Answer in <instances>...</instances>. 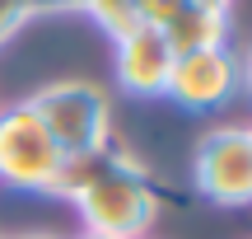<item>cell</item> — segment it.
Segmentation results:
<instances>
[{
    "label": "cell",
    "instance_id": "cell-1",
    "mask_svg": "<svg viewBox=\"0 0 252 239\" xmlns=\"http://www.w3.org/2000/svg\"><path fill=\"white\" fill-rule=\"evenodd\" d=\"M75 216L89 235H108V239H145L159 221L163 193L154 188V178L135 164L131 155L122 159L117 169L98 178L94 188H84L75 197Z\"/></svg>",
    "mask_w": 252,
    "mask_h": 239
},
{
    "label": "cell",
    "instance_id": "cell-2",
    "mask_svg": "<svg viewBox=\"0 0 252 239\" xmlns=\"http://www.w3.org/2000/svg\"><path fill=\"white\" fill-rule=\"evenodd\" d=\"M24 103L42 118L61 155H80L112 141V94L94 80H52Z\"/></svg>",
    "mask_w": 252,
    "mask_h": 239
},
{
    "label": "cell",
    "instance_id": "cell-3",
    "mask_svg": "<svg viewBox=\"0 0 252 239\" xmlns=\"http://www.w3.org/2000/svg\"><path fill=\"white\" fill-rule=\"evenodd\" d=\"M191 188L215 206H252V127L220 122L196 141Z\"/></svg>",
    "mask_w": 252,
    "mask_h": 239
},
{
    "label": "cell",
    "instance_id": "cell-4",
    "mask_svg": "<svg viewBox=\"0 0 252 239\" xmlns=\"http://www.w3.org/2000/svg\"><path fill=\"white\" fill-rule=\"evenodd\" d=\"M61 146L28 103L0 113V183L14 193H52L61 174Z\"/></svg>",
    "mask_w": 252,
    "mask_h": 239
},
{
    "label": "cell",
    "instance_id": "cell-5",
    "mask_svg": "<svg viewBox=\"0 0 252 239\" xmlns=\"http://www.w3.org/2000/svg\"><path fill=\"white\" fill-rule=\"evenodd\" d=\"M238 84H243V75H238V56L229 52V47L182 52L178 61H173L163 99H173L187 113H220L224 103H234Z\"/></svg>",
    "mask_w": 252,
    "mask_h": 239
},
{
    "label": "cell",
    "instance_id": "cell-6",
    "mask_svg": "<svg viewBox=\"0 0 252 239\" xmlns=\"http://www.w3.org/2000/svg\"><path fill=\"white\" fill-rule=\"evenodd\" d=\"M173 61H178V52L150 24H140V28L117 38V84L126 94H135V99H159L168 89Z\"/></svg>",
    "mask_w": 252,
    "mask_h": 239
},
{
    "label": "cell",
    "instance_id": "cell-7",
    "mask_svg": "<svg viewBox=\"0 0 252 239\" xmlns=\"http://www.w3.org/2000/svg\"><path fill=\"white\" fill-rule=\"evenodd\" d=\"M173 52H210V47H229V9H215V5H196L191 0L168 28H163Z\"/></svg>",
    "mask_w": 252,
    "mask_h": 239
},
{
    "label": "cell",
    "instance_id": "cell-8",
    "mask_svg": "<svg viewBox=\"0 0 252 239\" xmlns=\"http://www.w3.org/2000/svg\"><path fill=\"white\" fill-rule=\"evenodd\" d=\"M122 159H126V150L117 146V136H112V141H103V146H94V150L65 155V159H61V174H56L52 197H65V202H75L84 188H94L103 174H108V169H117Z\"/></svg>",
    "mask_w": 252,
    "mask_h": 239
},
{
    "label": "cell",
    "instance_id": "cell-9",
    "mask_svg": "<svg viewBox=\"0 0 252 239\" xmlns=\"http://www.w3.org/2000/svg\"><path fill=\"white\" fill-rule=\"evenodd\" d=\"M84 9H89V14H94V19H98V24L112 33V42H117L122 33H131V28H140L135 0H89Z\"/></svg>",
    "mask_w": 252,
    "mask_h": 239
},
{
    "label": "cell",
    "instance_id": "cell-10",
    "mask_svg": "<svg viewBox=\"0 0 252 239\" xmlns=\"http://www.w3.org/2000/svg\"><path fill=\"white\" fill-rule=\"evenodd\" d=\"M187 5H191V0H135V14H140V24H150V28L163 33Z\"/></svg>",
    "mask_w": 252,
    "mask_h": 239
},
{
    "label": "cell",
    "instance_id": "cell-11",
    "mask_svg": "<svg viewBox=\"0 0 252 239\" xmlns=\"http://www.w3.org/2000/svg\"><path fill=\"white\" fill-rule=\"evenodd\" d=\"M24 19H33L24 0H0V42H9V38L24 28Z\"/></svg>",
    "mask_w": 252,
    "mask_h": 239
},
{
    "label": "cell",
    "instance_id": "cell-12",
    "mask_svg": "<svg viewBox=\"0 0 252 239\" xmlns=\"http://www.w3.org/2000/svg\"><path fill=\"white\" fill-rule=\"evenodd\" d=\"M24 5H28V14H75L89 0H24Z\"/></svg>",
    "mask_w": 252,
    "mask_h": 239
},
{
    "label": "cell",
    "instance_id": "cell-13",
    "mask_svg": "<svg viewBox=\"0 0 252 239\" xmlns=\"http://www.w3.org/2000/svg\"><path fill=\"white\" fill-rule=\"evenodd\" d=\"M238 75H243V89L252 94V42H248V52L238 56Z\"/></svg>",
    "mask_w": 252,
    "mask_h": 239
},
{
    "label": "cell",
    "instance_id": "cell-14",
    "mask_svg": "<svg viewBox=\"0 0 252 239\" xmlns=\"http://www.w3.org/2000/svg\"><path fill=\"white\" fill-rule=\"evenodd\" d=\"M196 5H215V9H229L234 0H196Z\"/></svg>",
    "mask_w": 252,
    "mask_h": 239
},
{
    "label": "cell",
    "instance_id": "cell-15",
    "mask_svg": "<svg viewBox=\"0 0 252 239\" xmlns=\"http://www.w3.org/2000/svg\"><path fill=\"white\" fill-rule=\"evenodd\" d=\"M14 239H61V235H14Z\"/></svg>",
    "mask_w": 252,
    "mask_h": 239
},
{
    "label": "cell",
    "instance_id": "cell-16",
    "mask_svg": "<svg viewBox=\"0 0 252 239\" xmlns=\"http://www.w3.org/2000/svg\"><path fill=\"white\" fill-rule=\"evenodd\" d=\"M75 239H108V235H89V230H84V235H75Z\"/></svg>",
    "mask_w": 252,
    "mask_h": 239
}]
</instances>
